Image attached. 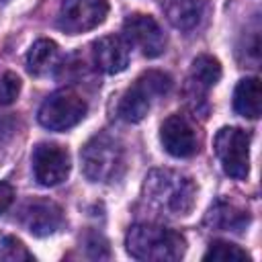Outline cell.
<instances>
[{
  "label": "cell",
  "instance_id": "1",
  "mask_svg": "<svg viewBox=\"0 0 262 262\" xmlns=\"http://www.w3.org/2000/svg\"><path fill=\"white\" fill-rule=\"evenodd\" d=\"M143 199L149 207L168 217H184L192 211L196 201L194 182L174 170L158 168L145 176Z\"/></svg>",
  "mask_w": 262,
  "mask_h": 262
},
{
  "label": "cell",
  "instance_id": "2",
  "mask_svg": "<svg viewBox=\"0 0 262 262\" xmlns=\"http://www.w3.org/2000/svg\"><path fill=\"white\" fill-rule=\"evenodd\" d=\"M125 246L131 258L149 262H176L184 256V237L168 227L137 223L127 231Z\"/></svg>",
  "mask_w": 262,
  "mask_h": 262
},
{
  "label": "cell",
  "instance_id": "3",
  "mask_svg": "<svg viewBox=\"0 0 262 262\" xmlns=\"http://www.w3.org/2000/svg\"><path fill=\"white\" fill-rule=\"evenodd\" d=\"M80 160L82 172L90 182H113L125 172V147L106 131L96 133L86 141Z\"/></svg>",
  "mask_w": 262,
  "mask_h": 262
},
{
  "label": "cell",
  "instance_id": "4",
  "mask_svg": "<svg viewBox=\"0 0 262 262\" xmlns=\"http://www.w3.org/2000/svg\"><path fill=\"white\" fill-rule=\"evenodd\" d=\"M172 88V78L164 72L149 70L141 74L131 88L125 90L117 104V115L125 123H139L145 119L154 96H164Z\"/></svg>",
  "mask_w": 262,
  "mask_h": 262
},
{
  "label": "cell",
  "instance_id": "5",
  "mask_svg": "<svg viewBox=\"0 0 262 262\" xmlns=\"http://www.w3.org/2000/svg\"><path fill=\"white\" fill-rule=\"evenodd\" d=\"M86 100L72 90H57L49 94L39 106V123L49 131H68L86 117Z\"/></svg>",
  "mask_w": 262,
  "mask_h": 262
},
{
  "label": "cell",
  "instance_id": "6",
  "mask_svg": "<svg viewBox=\"0 0 262 262\" xmlns=\"http://www.w3.org/2000/svg\"><path fill=\"white\" fill-rule=\"evenodd\" d=\"M213 145L223 172L235 180H246L250 174V135L239 127H221Z\"/></svg>",
  "mask_w": 262,
  "mask_h": 262
},
{
  "label": "cell",
  "instance_id": "7",
  "mask_svg": "<svg viewBox=\"0 0 262 262\" xmlns=\"http://www.w3.org/2000/svg\"><path fill=\"white\" fill-rule=\"evenodd\" d=\"M106 14V0H61L57 12V27L68 35H78L102 25Z\"/></svg>",
  "mask_w": 262,
  "mask_h": 262
},
{
  "label": "cell",
  "instance_id": "8",
  "mask_svg": "<svg viewBox=\"0 0 262 262\" xmlns=\"http://www.w3.org/2000/svg\"><path fill=\"white\" fill-rule=\"evenodd\" d=\"M33 174L41 186H57L70 174V154L57 143H39L33 149Z\"/></svg>",
  "mask_w": 262,
  "mask_h": 262
},
{
  "label": "cell",
  "instance_id": "9",
  "mask_svg": "<svg viewBox=\"0 0 262 262\" xmlns=\"http://www.w3.org/2000/svg\"><path fill=\"white\" fill-rule=\"evenodd\" d=\"M123 35L127 43L137 45L145 57H158L166 49V35L158 20L149 14H129L123 23Z\"/></svg>",
  "mask_w": 262,
  "mask_h": 262
},
{
  "label": "cell",
  "instance_id": "10",
  "mask_svg": "<svg viewBox=\"0 0 262 262\" xmlns=\"http://www.w3.org/2000/svg\"><path fill=\"white\" fill-rule=\"evenodd\" d=\"M160 141L174 158H190L199 151V133L186 115L174 113L160 127Z\"/></svg>",
  "mask_w": 262,
  "mask_h": 262
},
{
  "label": "cell",
  "instance_id": "11",
  "mask_svg": "<svg viewBox=\"0 0 262 262\" xmlns=\"http://www.w3.org/2000/svg\"><path fill=\"white\" fill-rule=\"evenodd\" d=\"M18 221L29 233L37 237H45V235L55 233L61 227L63 211L57 203L49 199H33L25 203V207L20 209Z\"/></svg>",
  "mask_w": 262,
  "mask_h": 262
},
{
  "label": "cell",
  "instance_id": "12",
  "mask_svg": "<svg viewBox=\"0 0 262 262\" xmlns=\"http://www.w3.org/2000/svg\"><path fill=\"white\" fill-rule=\"evenodd\" d=\"M92 57L100 72L104 74H119L129 66V43L125 37L106 35L94 41Z\"/></svg>",
  "mask_w": 262,
  "mask_h": 262
},
{
  "label": "cell",
  "instance_id": "13",
  "mask_svg": "<svg viewBox=\"0 0 262 262\" xmlns=\"http://www.w3.org/2000/svg\"><path fill=\"white\" fill-rule=\"evenodd\" d=\"M205 223L211 225L213 229H219V231H244L250 223V215L248 211L239 209L237 205L229 203V201H215L205 217Z\"/></svg>",
  "mask_w": 262,
  "mask_h": 262
},
{
  "label": "cell",
  "instance_id": "14",
  "mask_svg": "<svg viewBox=\"0 0 262 262\" xmlns=\"http://www.w3.org/2000/svg\"><path fill=\"white\" fill-rule=\"evenodd\" d=\"M233 108L246 119L260 117V80L256 76L242 78L233 90Z\"/></svg>",
  "mask_w": 262,
  "mask_h": 262
},
{
  "label": "cell",
  "instance_id": "15",
  "mask_svg": "<svg viewBox=\"0 0 262 262\" xmlns=\"http://www.w3.org/2000/svg\"><path fill=\"white\" fill-rule=\"evenodd\" d=\"M57 57H59V47L55 41L37 39L27 51V70L33 76H45L55 68Z\"/></svg>",
  "mask_w": 262,
  "mask_h": 262
},
{
  "label": "cell",
  "instance_id": "16",
  "mask_svg": "<svg viewBox=\"0 0 262 262\" xmlns=\"http://www.w3.org/2000/svg\"><path fill=\"white\" fill-rule=\"evenodd\" d=\"M162 6L168 20L182 31L196 27L203 14V0H164Z\"/></svg>",
  "mask_w": 262,
  "mask_h": 262
},
{
  "label": "cell",
  "instance_id": "17",
  "mask_svg": "<svg viewBox=\"0 0 262 262\" xmlns=\"http://www.w3.org/2000/svg\"><path fill=\"white\" fill-rule=\"evenodd\" d=\"M221 78V63L217 57L209 53H201L190 63V84L196 90L213 88Z\"/></svg>",
  "mask_w": 262,
  "mask_h": 262
},
{
  "label": "cell",
  "instance_id": "18",
  "mask_svg": "<svg viewBox=\"0 0 262 262\" xmlns=\"http://www.w3.org/2000/svg\"><path fill=\"white\" fill-rule=\"evenodd\" d=\"M203 260H213V262H250V254L246 250H242L239 246L231 244V242H213L209 246V250L205 252Z\"/></svg>",
  "mask_w": 262,
  "mask_h": 262
},
{
  "label": "cell",
  "instance_id": "19",
  "mask_svg": "<svg viewBox=\"0 0 262 262\" xmlns=\"http://www.w3.org/2000/svg\"><path fill=\"white\" fill-rule=\"evenodd\" d=\"M0 260H6V262L33 260V254L14 235H4V237H0Z\"/></svg>",
  "mask_w": 262,
  "mask_h": 262
},
{
  "label": "cell",
  "instance_id": "20",
  "mask_svg": "<svg viewBox=\"0 0 262 262\" xmlns=\"http://www.w3.org/2000/svg\"><path fill=\"white\" fill-rule=\"evenodd\" d=\"M20 92V78L10 70H0V106L16 100Z\"/></svg>",
  "mask_w": 262,
  "mask_h": 262
},
{
  "label": "cell",
  "instance_id": "21",
  "mask_svg": "<svg viewBox=\"0 0 262 262\" xmlns=\"http://www.w3.org/2000/svg\"><path fill=\"white\" fill-rule=\"evenodd\" d=\"M14 135V125L10 119H0V158H2V149L10 143Z\"/></svg>",
  "mask_w": 262,
  "mask_h": 262
},
{
  "label": "cell",
  "instance_id": "22",
  "mask_svg": "<svg viewBox=\"0 0 262 262\" xmlns=\"http://www.w3.org/2000/svg\"><path fill=\"white\" fill-rule=\"evenodd\" d=\"M14 201V188L8 182H0V215L12 205Z\"/></svg>",
  "mask_w": 262,
  "mask_h": 262
}]
</instances>
